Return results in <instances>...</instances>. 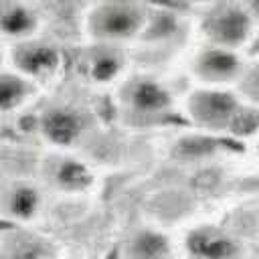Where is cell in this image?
Masks as SVG:
<instances>
[{
	"mask_svg": "<svg viewBox=\"0 0 259 259\" xmlns=\"http://www.w3.org/2000/svg\"><path fill=\"white\" fill-rule=\"evenodd\" d=\"M123 63H121V57L113 51H99L95 53L91 59H89V75L99 81V83H105V81H111L119 75Z\"/></svg>",
	"mask_w": 259,
	"mask_h": 259,
	"instance_id": "15",
	"label": "cell"
},
{
	"mask_svg": "<svg viewBox=\"0 0 259 259\" xmlns=\"http://www.w3.org/2000/svg\"><path fill=\"white\" fill-rule=\"evenodd\" d=\"M53 180L65 192H85L93 184V172L75 158H63L53 172Z\"/></svg>",
	"mask_w": 259,
	"mask_h": 259,
	"instance_id": "13",
	"label": "cell"
},
{
	"mask_svg": "<svg viewBox=\"0 0 259 259\" xmlns=\"http://www.w3.org/2000/svg\"><path fill=\"white\" fill-rule=\"evenodd\" d=\"M125 105L140 117H156L172 107V95L170 91L158 83L156 79H134L123 93Z\"/></svg>",
	"mask_w": 259,
	"mask_h": 259,
	"instance_id": "6",
	"label": "cell"
},
{
	"mask_svg": "<svg viewBox=\"0 0 259 259\" xmlns=\"http://www.w3.org/2000/svg\"><path fill=\"white\" fill-rule=\"evenodd\" d=\"M245 8H247L253 16H259V0H245Z\"/></svg>",
	"mask_w": 259,
	"mask_h": 259,
	"instance_id": "17",
	"label": "cell"
},
{
	"mask_svg": "<svg viewBox=\"0 0 259 259\" xmlns=\"http://www.w3.org/2000/svg\"><path fill=\"white\" fill-rule=\"evenodd\" d=\"M12 63L16 71L30 81L47 79L57 73L61 65V53L47 42H20L12 53Z\"/></svg>",
	"mask_w": 259,
	"mask_h": 259,
	"instance_id": "7",
	"label": "cell"
},
{
	"mask_svg": "<svg viewBox=\"0 0 259 259\" xmlns=\"http://www.w3.org/2000/svg\"><path fill=\"white\" fill-rule=\"evenodd\" d=\"M144 24H146V16L142 8L125 0H113L101 4L99 8H95L89 20V28L93 36L107 42L134 38L136 34H140Z\"/></svg>",
	"mask_w": 259,
	"mask_h": 259,
	"instance_id": "2",
	"label": "cell"
},
{
	"mask_svg": "<svg viewBox=\"0 0 259 259\" xmlns=\"http://www.w3.org/2000/svg\"><path fill=\"white\" fill-rule=\"evenodd\" d=\"M204 32L217 47L239 49L253 32V14L245 6H223L204 20Z\"/></svg>",
	"mask_w": 259,
	"mask_h": 259,
	"instance_id": "3",
	"label": "cell"
},
{
	"mask_svg": "<svg viewBox=\"0 0 259 259\" xmlns=\"http://www.w3.org/2000/svg\"><path fill=\"white\" fill-rule=\"evenodd\" d=\"M243 105L237 95L221 87H202L190 93L186 101V111L190 119L210 132L233 130Z\"/></svg>",
	"mask_w": 259,
	"mask_h": 259,
	"instance_id": "1",
	"label": "cell"
},
{
	"mask_svg": "<svg viewBox=\"0 0 259 259\" xmlns=\"http://www.w3.org/2000/svg\"><path fill=\"white\" fill-rule=\"evenodd\" d=\"M0 259H6V255L2 253V249H0Z\"/></svg>",
	"mask_w": 259,
	"mask_h": 259,
	"instance_id": "19",
	"label": "cell"
},
{
	"mask_svg": "<svg viewBox=\"0 0 259 259\" xmlns=\"http://www.w3.org/2000/svg\"><path fill=\"white\" fill-rule=\"evenodd\" d=\"M170 239L158 229H138L123 245V259H170Z\"/></svg>",
	"mask_w": 259,
	"mask_h": 259,
	"instance_id": "9",
	"label": "cell"
},
{
	"mask_svg": "<svg viewBox=\"0 0 259 259\" xmlns=\"http://www.w3.org/2000/svg\"><path fill=\"white\" fill-rule=\"evenodd\" d=\"M241 71H243V63L233 49L212 45V47L200 51L198 57L194 59L196 77L202 83L212 85V87L235 81L241 75Z\"/></svg>",
	"mask_w": 259,
	"mask_h": 259,
	"instance_id": "5",
	"label": "cell"
},
{
	"mask_svg": "<svg viewBox=\"0 0 259 259\" xmlns=\"http://www.w3.org/2000/svg\"><path fill=\"white\" fill-rule=\"evenodd\" d=\"M0 249L6 255V259H49L51 257L47 243H42L34 235H24V233L8 235V239L0 243Z\"/></svg>",
	"mask_w": 259,
	"mask_h": 259,
	"instance_id": "14",
	"label": "cell"
},
{
	"mask_svg": "<svg viewBox=\"0 0 259 259\" xmlns=\"http://www.w3.org/2000/svg\"><path fill=\"white\" fill-rule=\"evenodd\" d=\"M2 61H4V59H2V51H0V69H2Z\"/></svg>",
	"mask_w": 259,
	"mask_h": 259,
	"instance_id": "18",
	"label": "cell"
},
{
	"mask_svg": "<svg viewBox=\"0 0 259 259\" xmlns=\"http://www.w3.org/2000/svg\"><path fill=\"white\" fill-rule=\"evenodd\" d=\"M4 208L10 219L26 223L36 217V212L40 208V194L32 184H26V182L14 184L6 194Z\"/></svg>",
	"mask_w": 259,
	"mask_h": 259,
	"instance_id": "12",
	"label": "cell"
},
{
	"mask_svg": "<svg viewBox=\"0 0 259 259\" xmlns=\"http://www.w3.org/2000/svg\"><path fill=\"white\" fill-rule=\"evenodd\" d=\"M190 259H239L241 245L219 227H196L184 239Z\"/></svg>",
	"mask_w": 259,
	"mask_h": 259,
	"instance_id": "4",
	"label": "cell"
},
{
	"mask_svg": "<svg viewBox=\"0 0 259 259\" xmlns=\"http://www.w3.org/2000/svg\"><path fill=\"white\" fill-rule=\"evenodd\" d=\"M36 28V16L24 4L0 2V32L12 38H26Z\"/></svg>",
	"mask_w": 259,
	"mask_h": 259,
	"instance_id": "11",
	"label": "cell"
},
{
	"mask_svg": "<svg viewBox=\"0 0 259 259\" xmlns=\"http://www.w3.org/2000/svg\"><path fill=\"white\" fill-rule=\"evenodd\" d=\"M85 130V119L79 111L71 107H49L40 115V132L53 146L67 148L73 146Z\"/></svg>",
	"mask_w": 259,
	"mask_h": 259,
	"instance_id": "8",
	"label": "cell"
},
{
	"mask_svg": "<svg viewBox=\"0 0 259 259\" xmlns=\"http://www.w3.org/2000/svg\"><path fill=\"white\" fill-rule=\"evenodd\" d=\"M34 93V81L22 73L0 69V115L12 113L22 107Z\"/></svg>",
	"mask_w": 259,
	"mask_h": 259,
	"instance_id": "10",
	"label": "cell"
},
{
	"mask_svg": "<svg viewBox=\"0 0 259 259\" xmlns=\"http://www.w3.org/2000/svg\"><path fill=\"white\" fill-rule=\"evenodd\" d=\"M257 150H259V144H257Z\"/></svg>",
	"mask_w": 259,
	"mask_h": 259,
	"instance_id": "20",
	"label": "cell"
},
{
	"mask_svg": "<svg viewBox=\"0 0 259 259\" xmlns=\"http://www.w3.org/2000/svg\"><path fill=\"white\" fill-rule=\"evenodd\" d=\"M249 89H251V95L259 101V67L255 69V73L251 75V81H249Z\"/></svg>",
	"mask_w": 259,
	"mask_h": 259,
	"instance_id": "16",
	"label": "cell"
}]
</instances>
